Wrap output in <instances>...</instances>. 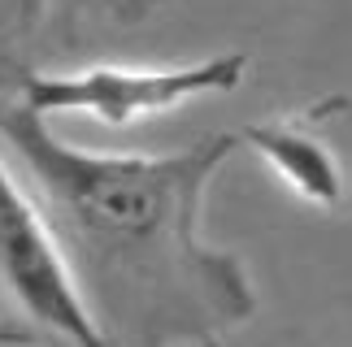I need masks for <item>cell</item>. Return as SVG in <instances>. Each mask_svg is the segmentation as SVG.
Instances as JSON below:
<instances>
[{
	"label": "cell",
	"instance_id": "1",
	"mask_svg": "<svg viewBox=\"0 0 352 347\" xmlns=\"http://www.w3.org/2000/svg\"><path fill=\"white\" fill-rule=\"evenodd\" d=\"M235 148L222 130L161 156L83 152L0 96V152L104 347H226L252 322L248 265L200 235L209 182Z\"/></svg>",
	"mask_w": 352,
	"mask_h": 347
},
{
	"label": "cell",
	"instance_id": "2",
	"mask_svg": "<svg viewBox=\"0 0 352 347\" xmlns=\"http://www.w3.org/2000/svg\"><path fill=\"white\" fill-rule=\"evenodd\" d=\"M243 65H248L243 52H218L187 65H87L78 74L18 70L9 96L35 117L83 113L109 130H126L144 117H161L192 100L235 91Z\"/></svg>",
	"mask_w": 352,
	"mask_h": 347
},
{
	"label": "cell",
	"instance_id": "3",
	"mask_svg": "<svg viewBox=\"0 0 352 347\" xmlns=\"http://www.w3.org/2000/svg\"><path fill=\"white\" fill-rule=\"evenodd\" d=\"M0 347H104L5 152H0Z\"/></svg>",
	"mask_w": 352,
	"mask_h": 347
},
{
	"label": "cell",
	"instance_id": "4",
	"mask_svg": "<svg viewBox=\"0 0 352 347\" xmlns=\"http://www.w3.org/2000/svg\"><path fill=\"white\" fill-rule=\"evenodd\" d=\"M318 113L322 109L252 122V126L235 130V139L261 156L305 204H318V208L331 213V208H340V200H344V178H340V165H335L331 148L314 130Z\"/></svg>",
	"mask_w": 352,
	"mask_h": 347
},
{
	"label": "cell",
	"instance_id": "5",
	"mask_svg": "<svg viewBox=\"0 0 352 347\" xmlns=\"http://www.w3.org/2000/svg\"><path fill=\"white\" fill-rule=\"evenodd\" d=\"M22 35L61 39L65 48L83 44L91 22H144L166 0H9Z\"/></svg>",
	"mask_w": 352,
	"mask_h": 347
}]
</instances>
